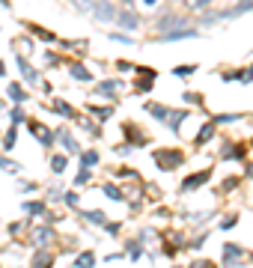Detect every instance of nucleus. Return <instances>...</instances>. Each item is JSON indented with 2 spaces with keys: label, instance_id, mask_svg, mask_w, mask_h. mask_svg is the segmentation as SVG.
<instances>
[{
  "label": "nucleus",
  "instance_id": "15",
  "mask_svg": "<svg viewBox=\"0 0 253 268\" xmlns=\"http://www.w3.org/2000/svg\"><path fill=\"white\" fill-rule=\"evenodd\" d=\"M69 78H75V81H92V72L84 66V63H78V60H69Z\"/></svg>",
  "mask_w": 253,
  "mask_h": 268
},
{
  "label": "nucleus",
  "instance_id": "9",
  "mask_svg": "<svg viewBox=\"0 0 253 268\" xmlns=\"http://www.w3.org/2000/svg\"><path fill=\"white\" fill-rule=\"evenodd\" d=\"M122 87H125V84H122L119 78H107V81H98V87H95L92 92H95V95H104V98H116V95L122 92Z\"/></svg>",
  "mask_w": 253,
  "mask_h": 268
},
{
  "label": "nucleus",
  "instance_id": "50",
  "mask_svg": "<svg viewBox=\"0 0 253 268\" xmlns=\"http://www.w3.org/2000/svg\"><path fill=\"white\" fill-rule=\"evenodd\" d=\"M116 69H119V72H134L131 60H116Z\"/></svg>",
  "mask_w": 253,
  "mask_h": 268
},
{
  "label": "nucleus",
  "instance_id": "10",
  "mask_svg": "<svg viewBox=\"0 0 253 268\" xmlns=\"http://www.w3.org/2000/svg\"><path fill=\"white\" fill-rule=\"evenodd\" d=\"M54 239H57V230H54L51 224H42V227H36V230H33V236H30V242H33L36 248H48Z\"/></svg>",
  "mask_w": 253,
  "mask_h": 268
},
{
  "label": "nucleus",
  "instance_id": "7",
  "mask_svg": "<svg viewBox=\"0 0 253 268\" xmlns=\"http://www.w3.org/2000/svg\"><path fill=\"white\" fill-rule=\"evenodd\" d=\"M200 30L197 27H176V30H167V33H158L155 42H182V39H197Z\"/></svg>",
  "mask_w": 253,
  "mask_h": 268
},
{
  "label": "nucleus",
  "instance_id": "23",
  "mask_svg": "<svg viewBox=\"0 0 253 268\" xmlns=\"http://www.w3.org/2000/svg\"><path fill=\"white\" fill-rule=\"evenodd\" d=\"M6 95H9L15 104H24V101L30 98V95H27V89H24L21 84H9V87H6Z\"/></svg>",
  "mask_w": 253,
  "mask_h": 268
},
{
  "label": "nucleus",
  "instance_id": "34",
  "mask_svg": "<svg viewBox=\"0 0 253 268\" xmlns=\"http://www.w3.org/2000/svg\"><path fill=\"white\" fill-rule=\"evenodd\" d=\"M15 143H18V125H12V128L3 134V149H12Z\"/></svg>",
  "mask_w": 253,
  "mask_h": 268
},
{
  "label": "nucleus",
  "instance_id": "21",
  "mask_svg": "<svg viewBox=\"0 0 253 268\" xmlns=\"http://www.w3.org/2000/svg\"><path fill=\"white\" fill-rule=\"evenodd\" d=\"M191 116V110H170V119H167V128L173 131V134H179L182 131V122Z\"/></svg>",
  "mask_w": 253,
  "mask_h": 268
},
{
  "label": "nucleus",
  "instance_id": "4",
  "mask_svg": "<svg viewBox=\"0 0 253 268\" xmlns=\"http://www.w3.org/2000/svg\"><path fill=\"white\" fill-rule=\"evenodd\" d=\"M122 131H125V140H128V146L134 149V146H149L152 143V137L143 131V128H137L134 122H125L122 125Z\"/></svg>",
  "mask_w": 253,
  "mask_h": 268
},
{
  "label": "nucleus",
  "instance_id": "35",
  "mask_svg": "<svg viewBox=\"0 0 253 268\" xmlns=\"http://www.w3.org/2000/svg\"><path fill=\"white\" fill-rule=\"evenodd\" d=\"M9 119H12V125H21V122H27V113L21 110V104H15V107L9 110Z\"/></svg>",
  "mask_w": 253,
  "mask_h": 268
},
{
  "label": "nucleus",
  "instance_id": "56",
  "mask_svg": "<svg viewBox=\"0 0 253 268\" xmlns=\"http://www.w3.org/2000/svg\"><path fill=\"white\" fill-rule=\"evenodd\" d=\"M251 81H253V63L245 69V72H242V84H251Z\"/></svg>",
  "mask_w": 253,
  "mask_h": 268
},
{
  "label": "nucleus",
  "instance_id": "6",
  "mask_svg": "<svg viewBox=\"0 0 253 268\" xmlns=\"http://www.w3.org/2000/svg\"><path fill=\"white\" fill-rule=\"evenodd\" d=\"M116 27H122V30H140V24H143V18L134 12V9H116Z\"/></svg>",
  "mask_w": 253,
  "mask_h": 268
},
{
  "label": "nucleus",
  "instance_id": "12",
  "mask_svg": "<svg viewBox=\"0 0 253 268\" xmlns=\"http://www.w3.org/2000/svg\"><path fill=\"white\" fill-rule=\"evenodd\" d=\"M30 131H33V134H36V140H39L42 146H48V149H51V146L57 143V131H51L48 125H39V122H30Z\"/></svg>",
  "mask_w": 253,
  "mask_h": 268
},
{
  "label": "nucleus",
  "instance_id": "3",
  "mask_svg": "<svg viewBox=\"0 0 253 268\" xmlns=\"http://www.w3.org/2000/svg\"><path fill=\"white\" fill-rule=\"evenodd\" d=\"M89 18L98 21V24L113 21V18H116V3H113V0H95L92 9H89Z\"/></svg>",
  "mask_w": 253,
  "mask_h": 268
},
{
  "label": "nucleus",
  "instance_id": "43",
  "mask_svg": "<svg viewBox=\"0 0 253 268\" xmlns=\"http://www.w3.org/2000/svg\"><path fill=\"white\" fill-rule=\"evenodd\" d=\"M239 182H242L239 176H227V179H224V185H221V191H233V188H239Z\"/></svg>",
  "mask_w": 253,
  "mask_h": 268
},
{
  "label": "nucleus",
  "instance_id": "49",
  "mask_svg": "<svg viewBox=\"0 0 253 268\" xmlns=\"http://www.w3.org/2000/svg\"><path fill=\"white\" fill-rule=\"evenodd\" d=\"M45 66H60V57H57L54 51H48V54H45Z\"/></svg>",
  "mask_w": 253,
  "mask_h": 268
},
{
  "label": "nucleus",
  "instance_id": "61",
  "mask_svg": "<svg viewBox=\"0 0 253 268\" xmlns=\"http://www.w3.org/2000/svg\"><path fill=\"white\" fill-rule=\"evenodd\" d=\"M173 268H185V266H173Z\"/></svg>",
  "mask_w": 253,
  "mask_h": 268
},
{
  "label": "nucleus",
  "instance_id": "17",
  "mask_svg": "<svg viewBox=\"0 0 253 268\" xmlns=\"http://www.w3.org/2000/svg\"><path fill=\"white\" fill-rule=\"evenodd\" d=\"M21 212L30 215V218H45L48 215V206L42 200H27V203H21Z\"/></svg>",
  "mask_w": 253,
  "mask_h": 268
},
{
  "label": "nucleus",
  "instance_id": "58",
  "mask_svg": "<svg viewBox=\"0 0 253 268\" xmlns=\"http://www.w3.org/2000/svg\"><path fill=\"white\" fill-rule=\"evenodd\" d=\"M248 176L253 179V164H248Z\"/></svg>",
  "mask_w": 253,
  "mask_h": 268
},
{
  "label": "nucleus",
  "instance_id": "24",
  "mask_svg": "<svg viewBox=\"0 0 253 268\" xmlns=\"http://www.w3.org/2000/svg\"><path fill=\"white\" fill-rule=\"evenodd\" d=\"M125 254H128V260L140 263V260H143V254H146V245H140L137 239H131V242L125 245Z\"/></svg>",
  "mask_w": 253,
  "mask_h": 268
},
{
  "label": "nucleus",
  "instance_id": "19",
  "mask_svg": "<svg viewBox=\"0 0 253 268\" xmlns=\"http://www.w3.org/2000/svg\"><path fill=\"white\" fill-rule=\"evenodd\" d=\"M86 113H89L95 122H107V119L113 116V107H110V104H89Z\"/></svg>",
  "mask_w": 253,
  "mask_h": 268
},
{
  "label": "nucleus",
  "instance_id": "59",
  "mask_svg": "<svg viewBox=\"0 0 253 268\" xmlns=\"http://www.w3.org/2000/svg\"><path fill=\"white\" fill-rule=\"evenodd\" d=\"M143 3H146V6H155V3H158V0H143Z\"/></svg>",
  "mask_w": 253,
  "mask_h": 268
},
{
  "label": "nucleus",
  "instance_id": "44",
  "mask_svg": "<svg viewBox=\"0 0 253 268\" xmlns=\"http://www.w3.org/2000/svg\"><path fill=\"white\" fill-rule=\"evenodd\" d=\"M194 72H197V66H179V69H176V75H179V78H191Z\"/></svg>",
  "mask_w": 253,
  "mask_h": 268
},
{
  "label": "nucleus",
  "instance_id": "30",
  "mask_svg": "<svg viewBox=\"0 0 253 268\" xmlns=\"http://www.w3.org/2000/svg\"><path fill=\"white\" fill-rule=\"evenodd\" d=\"M66 167H69V155H51V170L60 176V173H66Z\"/></svg>",
  "mask_w": 253,
  "mask_h": 268
},
{
  "label": "nucleus",
  "instance_id": "57",
  "mask_svg": "<svg viewBox=\"0 0 253 268\" xmlns=\"http://www.w3.org/2000/svg\"><path fill=\"white\" fill-rule=\"evenodd\" d=\"M119 3H125V9H131V6H134V0H119Z\"/></svg>",
  "mask_w": 253,
  "mask_h": 268
},
{
  "label": "nucleus",
  "instance_id": "25",
  "mask_svg": "<svg viewBox=\"0 0 253 268\" xmlns=\"http://www.w3.org/2000/svg\"><path fill=\"white\" fill-rule=\"evenodd\" d=\"M212 137H215V122H206V125L200 128V134L194 137V143H197V146H206Z\"/></svg>",
  "mask_w": 253,
  "mask_h": 268
},
{
  "label": "nucleus",
  "instance_id": "37",
  "mask_svg": "<svg viewBox=\"0 0 253 268\" xmlns=\"http://www.w3.org/2000/svg\"><path fill=\"white\" fill-rule=\"evenodd\" d=\"M200 24H203V27H215V24H218V12H212V9H206V12L200 15Z\"/></svg>",
  "mask_w": 253,
  "mask_h": 268
},
{
  "label": "nucleus",
  "instance_id": "8",
  "mask_svg": "<svg viewBox=\"0 0 253 268\" xmlns=\"http://www.w3.org/2000/svg\"><path fill=\"white\" fill-rule=\"evenodd\" d=\"M245 12H253V0H239V3H233L227 9H221L218 12V21H233V18H242Z\"/></svg>",
  "mask_w": 253,
  "mask_h": 268
},
{
  "label": "nucleus",
  "instance_id": "27",
  "mask_svg": "<svg viewBox=\"0 0 253 268\" xmlns=\"http://www.w3.org/2000/svg\"><path fill=\"white\" fill-rule=\"evenodd\" d=\"M75 268H95V254L92 251H81V257H75Z\"/></svg>",
  "mask_w": 253,
  "mask_h": 268
},
{
  "label": "nucleus",
  "instance_id": "13",
  "mask_svg": "<svg viewBox=\"0 0 253 268\" xmlns=\"http://www.w3.org/2000/svg\"><path fill=\"white\" fill-rule=\"evenodd\" d=\"M224 266L227 268H236L242 260H245V248H239V245H224Z\"/></svg>",
  "mask_w": 253,
  "mask_h": 268
},
{
  "label": "nucleus",
  "instance_id": "55",
  "mask_svg": "<svg viewBox=\"0 0 253 268\" xmlns=\"http://www.w3.org/2000/svg\"><path fill=\"white\" fill-rule=\"evenodd\" d=\"M119 176H122V179H140V176H137L131 167H122V170H119Z\"/></svg>",
  "mask_w": 253,
  "mask_h": 268
},
{
  "label": "nucleus",
  "instance_id": "39",
  "mask_svg": "<svg viewBox=\"0 0 253 268\" xmlns=\"http://www.w3.org/2000/svg\"><path fill=\"white\" fill-rule=\"evenodd\" d=\"M89 179H92V170H84V167H81V170H78V176H75V182H72V185H78V188H81V185H86V182H89Z\"/></svg>",
  "mask_w": 253,
  "mask_h": 268
},
{
  "label": "nucleus",
  "instance_id": "32",
  "mask_svg": "<svg viewBox=\"0 0 253 268\" xmlns=\"http://www.w3.org/2000/svg\"><path fill=\"white\" fill-rule=\"evenodd\" d=\"M81 125H84V131H86L92 140H98V137H101V125H98V122H92V119H81Z\"/></svg>",
  "mask_w": 253,
  "mask_h": 268
},
{
  "label": "nucleus",
  "instance_id": "29",
  "mask_svg": "<svg viewBox=\"0 0 253 268\" xmlns=\"http://www.w3.org/2000/svg\"><path fill=\"white\" fill-rule=\"evenodd\" d=\"M81 218L89 221V224H95V227H104V224H107V218H104L101 209H95V212H81Z\"/></svg>",
  "mask_w": 253,
  "mask_h": 268
},
{
  "label": "nucleus",
  "instance_id": "14",
  "mask_svg": "<svg viewBox=\"0 0 253 268\" xmlns=\"http://www.w3.org/2000/svg\"><path fill=\"white\" fill-rule=\"evenodd\" d=\"M54 266V254L48 248H36L33 260H30V268H51Z\"/></svg>",
  "mask_w": 253,
  "mask_h": 268
},
{
  "label": "nucleus",
  "instance_id": "11",
  "mask_svg": "<svg viewBox=\"0 0 253 268\" xmlns=\"http://www.w3.org/2000/svg\"><path fill=\"white\" fill-rule=\"evenodd\" d=\"M15 66H18V75L24 78V84H27V87H36V84H39V72H36V69H33V66H30L21 54L15 57Z\"/></svg>",
  "mask_w": 253,
  "mask_h": 268
},
{
  "label": "nucleus",
  "instance_id": "36",
  "mask_svg": "<svg viewBox=\"0 0 253 268\" xmlns=\"http://www.w3.org/2000/svg\"><path fill=\"white\" fill-rule=\"evenodd\" d=\"M236 224H239V212H233V215H227V218L221 221V227H218V230H221V233H230V230H233Z\"/></svg>",
  "mask_w": 253,
  "mask_h": 268
},
{
  "label": "nucleus",
  "instance_id": "51",
  "mask_svg": "<svg viewBox=\"0 0 253 268\" xmlns=\"http://www.w3.org/2000/svg\"><path fill=\"white\" fill-rule=\"evenodd\" d=\"M182 98H185L188 104H200V101H203V95H197V92H185Z\"/></svg>",
  "mask_w": 253,
  "mask_h": 268
},
{
  "label": "nucleus",
  "instance_id": "52",
  "mask_svg": "<svg viewBox=\"0 0 253 268\" xmlns=\"http://www.w3.org/2000/svg\"><path fill=\"white\" fill-rule=\"evenodd\" d=\"M24 230H27V227H24V224H18V221H15V224H9V236H21Z\"/></svg>",
  "mask_w": 253,
  "mask_h": 268
},
{
  "label": "nucleus",
  "instance_id": "2",
  "mask_svg": "<svg viewBox=\"0 0 253 268\" xmlns=\"http://www.w3.org/2000/svg\"><path fill=\"white\" fill-rule=\"evenodd\" d=\"M155 27H158L161 33L176 30V27H191V15H179V12H161V15L155 18Z\"/></svg>",
  "mask_w": 253,
  "mask_h": 268
},
{
  "label": "nucleus",
  "instance_id": "60",
  "mask_svg": "<svg viewBox=\"0 0 253 268\" xmlns=\"http://www.w3.org/2000/svg\"><path fill=\"white\" fill-rule=\"evenodd\" d=\"M3 75H6V66H3V63H0V78H3Z\"/></svg>",
  "mask_w": 253,
  "mask_h": 268
},
{
  "label": "nucleus",
  "instance_id": "33",
  "mask_svg": "<svg viewBox=\"0 0 253 268\" xmlns=\"http://www.w3.org/2000/svg\"><path fill=\"white\" fill-rule=\"evenodd\" d=\"M107 39H110V42H119V45H134V39H131V36H128L125 30H113V33H110Z\"/></svg>",
  "mask_w": 253,
  "mask_h": 268
},
{
  "label": "nucleus",
  "instance_id": "42",
  "mask_svg": "<svg viewBox=\"0 0 253 268\" xmlns=\"http://www.w3.org/2000/svg\"><path fill=\"white\" fill-rule=\"evenodd\" d=\"M92 3H95V0H72V6H75L78 12H86V15H89V9H92Z\"/></svg>",
  "mask_w": 253,
  "mask_h": 268
},
{
  "label": "nucleus",
  "instance_id": "28",
  "mask_svg": "<svg viewBox=\"0 0 253 268\" xmlns=\"http://www.w3.org/2000/svg\"><path fill=\"white\" fill-rule=\"evenodd\" d=\"M30 30H33L45 45H54V42H57V33H51V30H45V27H39V24H30Z\"/></svg>",
  "mask_w": 253,
  "mask_h": 268
},
{
  "label": "nucleus",
  "instance_id": "48",
  "mask_svg": "<svg viewBox=\"0 0 253 268\" xmlns=\"http://www.w3.org/2000/svg\"><path fill=\"white\" fill-rule=\"evenodd\" d=\"M188 268H218V266H215L212 260H197V263H191Z\"/></svg>",
  "mask_w": 253,
  "mask_h": 268
},
{
  "label": "nucleus",
  "instance_id": "38",
  "mask_svg": "<svg viewBox=\"0 0 253 268\" xmlns=\"http://www.w3.org/2000/svg\"><path fill=\"white\" fill-rule=\"evenodd\" d=\"M242 119V113H218L215 116V122H221V125H230V122H239Z\"/></svg>",
  "mask_w": 253,
  "mask_h": 268
},
{
  "label": "nucleus",
  "instance_id": "26",
  "mask_svg": "<svg viewBox=\"0 0 253 268\" xmlns=\"http://www.w3.org/2000/svg\"><path fill=\"white\" fill-rule=\"evenodd\" d=\"M101 194H104L107 200H113V203H125V194H122L119 185H101Z\"/></svg>",
  "mask_w": 253,
  "mask_h": 268
},
{
  "label": "nucleus",
  "instance_id": "41",
  "mask_svg": "<svg viewBox=\"0 0 253 268\" xmlns=\"http://www.w3.org/2000/svg\"><path fill=\"white\" fill-rule=\"evenodd\" d=\"M134 72H137V78H158V72L149 66H134Z\"/></svg>",
  "mask_w": 253,
  "mask_h": 268
},
{
  "label": "nucleus",
  "instance_id": "22",
  "mask_svg": "<svg viewBox=\"0 0 253 268\" xmlns=\"http://www.w3.org/2000/svg\"><path fill=\"white\" fill-rule=\"evenodd\" d=\"M81 155V167L84 170H92V167H98V161H101V155L95 152V149H84V152H78Z\"/></svg>",
  "mask_w": 253,
  "mask_h": 268
},
{
  "label": "nucleus",
  "instance_id": "31",
  "mask_svg": "<svg viewBox=\"0 0 253 268\" xmlns=\"http://www.w3.org/2000/svg\"><path fill=\"white\" fill-rule=\"evenodd\" d=\"M155 89V78H137V84H134V92H152Z\"/></svg>",
  "mask_w": 253,
  "mask_h": 268
},
{
  "label": "nucleus",
  "instance_id": "5",
  "mask_svg": "<svg viewBox=\"0 0 253 268\" xmlns=\"http://www.w3.org/2000/svg\"><path fill=\"white\" fill-rule=\"evenodd\" d=\"M209 179H212V170H200V173H191V176H185V179H182V185H179V194H191V191L203 188V185H206Z\"/></svg>",
  "mask_w": 253,
  "mask_h": 268
},
{
  "label": "nucleus",
  "instance_id": "18",
  "mask_svg": "<svg viewBox=\"0 0 253 268\" xmlns=\"http://www.w3.org/2000/svg\"><path fill=\"white\" fill-rule=\"evenodd\" d=\"M51 110L57 113V116H66V119H78V110L66 101V98H54V104H51Z\"/></svg>",
  "mask_w": 253,
  "mask_h": 268
},
{
  "label": "nucleus",
  "instance_id": "45",
  "mask_svg": "<svg viewBox=\"0 0 253 268\" xmlns=\"http://www.w3.org/2000/svg\"><path fill=\"white\" fill-rule=\"evenodd\" d=\"M36 188H39L36 182H18V191H21V194H33Z\"/></svg>",
  "mask_w": 253,
  "mask_h": 268
},
{
  "label": "nucleus",
  "instance_id": "47",
  "mask_svg": "<svg viewBox=\"0 0 253 268\" xmlns=\"http://www.w3.org/2000/svg\"><path fill=\"white\" fill-rule=\"evenodd\" d=\"M0 170H9V173H18V164L9 161V158H0Z\"/></svg>",
  "mask_w": 253,
  "mask_h": 268
},
{
  "label": "nucleus",
  "instance_id": "54",
  "mask_svg": "<svg viewBox=\"0 0 253 268\" xmlns=\"http://www.w3.org/2000/svg\"><path fill=\"white\" fill-rule=\"evenodd\" d=\"M113 152L116 155H131V146L128 143H119V146H113Z\"/></svg>",
  "mask_w": 253,
  "mask_h": 268
},
{
  "label": "nucleus",
  "instance_id": "53",
  "mask_svg": "<svg viewBox=\"0 0 253 268\" xmlns=\"http://www.w3.org/2000/svg\"><path fill=\"white\" fill-rule=\"evenodd\" d=\"M188 3V9H203V6H209L212 0H185Z\"/></svg>",
  "mask_w": 253,
  "mask_h": 268
},
{
  "label": "nucleus",
  "instance_id": "46",
  "mask_svg": "<svg viewBox=\"0 0 253 268\" xmlns=\"http://www.w3.org/2000/svg\"><path fill=\"white\" fill-rule=\"evenodd\" d=\"M119 230H122V224H119V221H116V224H110V221L104 224V233H107V236H119Z\"/></svg>",
  "mask_w": 253,
  "mask_h": 268
},
{
  "label": "nucleus",
  "instance_id": "40",
  "mask_svg": "<svg viewBox=\"0 0 253 268\" xmlns=\"http://www.w3.org/2000/svg\"><path fill=\"white\" fill-rule=\"evenodd\" d=\"M63 203H66L69 209H78V203H81V197H78L75 191H66V194H63Z\"/></svg>",
  "mask_w": 253,
  "mask_h": 268
},
{
  "label": "nucleus",
  "instance_id": "16",
  "mask_svg": "<svg viewBox=\"0 0 253 268\" xmlns=\"http://www.w3.org/2000/svg\"><path fill=\"white\" fill-rule=\"evenodd\" d=\"M143 110H149V116H152V119H158V122H167L173 107H167V104H158V101H146V107H143Z\"/></svg>",
  "mask_w": 253,
  "mask_h": 268
},
{
  "label": "nucleus",
  "instance_id": "20",
  "mask_svg": "<svg viewBox=\"0 0 253 268\" xmlns=\"http://www.w3.org/2000/svg\"><path fill=\"white\" fill-rule=\"evenodd\" d=\"M57 140L63 143V149H66L69 155H78V152H81V143H78V140H75L66 128H60V131H57Z\"/></svg>",
  "mask_w": 253,
  "mask_h": 268
},
{
  "label": "nucleus",
  "instance_id": "1",
  "mask_svg": "<svg viewBox=\"0 0 253 268\" xmlns=\"http://www.w3.org/2000/svg\"><path fill=\"white\" fill-rule=\"evenodd\" d=\"M152 158H155V167L164 170V173L179 170V167H185V161H188V155H185L182 149H155Z\"/></svg>",
  "mask_w": 253,
  "mask_h": 268
}]
</instances>
